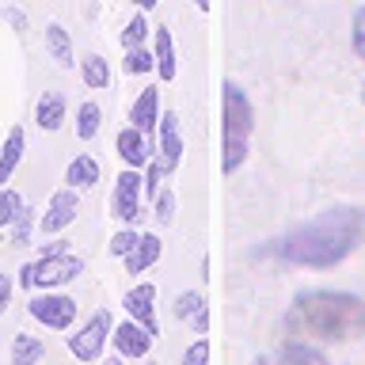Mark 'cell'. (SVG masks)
Wrapping results in <instances>:
<instances>
[{
  "mask_svg": "<svg viewBox=\"0 0 365 365\" xmlns=\"http://www.w3.org/2000/svg\"><path fill=\"white\" fill-rule=\"evenodd\" d=\"M365 232V213L358 205H335L312 217L308 225H297L293 232L282 236L278 255L293 267H312V270H327L342 262L358 247V240Z\"/></svg>",
  "mask_w": 365,
  "mask_h": 365,
  "instance_id": "1",
  "label": "cell"
},
{
  "mask_svg": "<svg viewBox=\"0 0 365 365\" xmlns=\"http://www.w3.org/2000/svg\"><path fill=\"white\" fill-rule=\"evenodd\" d=\"M285 327L297 339H319V342H350L365 335V301L354 293H331L312 289L301 293L285 316Z\"/></svg>",
  "mask_w": 365,
  "mask_h": 365,
  "instance_id": "2",
  "label": "cell"
},
{
  "mask_svg": "<svg viewBox=\"0 0 365 365\" xmlns=\"http://www.w3.org/2000/svg\"><path fill=\"white\" fill-rule=\"evenodd\" d=\"M251 130H255V110H251L247 91L236 80H225V130H221V148H225V175L244 168L247 148H251Z\"/></svg>",
  "mask_w": 365,
  "mask_h": 365,
  "instance_id": "3",
  "label": "cell"
},
{
  "mask_svg": "<svg viewBox=\"0 0 365 365\" xmlns=\"http://www.w3.org/2000/svg\"><path fill=\"white\" fill-rule=\"evenodd\" d=\"M80 270H84V262L76 255H68V251H53V255H38L31 259L27 267L19 270V285L23 289H61L65 282L80 278Z\"/></svg>",
  "mask_w": 365,
  "mask_h": 365,
  "instance_id": "4",
  "label": "cell"
},
{
  "mask_svg": "<svg viewBox=\"0 0 365 365\" xmlns=\"http://www.w3.org/2000/svg\"><path fill=\"white\" fill-rule=\"evenodd\" d=\"M110 331H114V319H110L107 308H99V312L91 316L76 335H68V350H73V358L76 361H99L103 346L110 342Z\"/></svg>",
  "mask_w": 365,
  "mask_h": 365,
  "instance_id": "5",
  "label": "cell"
},
{
  "mask_svg": "<svg viewBox=\"0 0 365 365\" xmlns=\"http://www.w3.org/2000/svg\"><path fill=\"white\" fill-rule=\"evenodd\" d=\"M27 312L38 319L42 327H50V331H68L76 324V301L68 293H38V297H31Z\"/></svg>",
  "mask_w": 365,
  "mask_h": 365,
  "instance_id": "6",
  "label": "cell"
},
{
  "mask_svg": "<svg viewBox=\"0 0 365 365\" xmlns=\"http://www.w3.org/2000/svg\"><path fill=\"white\" fill-rule=\"evenodd\" d=\"M141 190H145V175H137V168H125L118 182H114V194H110V213L118 221L133 225L141 217Z\"/></svg>",
  "mask_w": 365,
  "mask_h": 365,
  "instance_id": "7",
  "label": "cell"
},
{
  "mask_svg": "<svg viewBox=\"0 0 365 365\" xmlns=\"http://www.w3.org/2000/svg\"><path fill=\"white\" fill-rule=\"evenodd\" d=\"M153 339H156L153 331L145 324H137L133 316L110 331V342H114V350H118V358H145V354L153 350Z\"/></svg>",
  "mask_w": 365,
  "mask_h": 365,
  "instance_id": "8",
  "label": "cell"
},
{
  "mask_svg": "<svg viewBox=\"0 0 365 365\" xmlns=\"http://www.w3.org/2000/svg\"><path fill=\"white\" fill-rule=\"evenodd\" d=\"M122 308H125V316H133L137 324H145L153 335H160V324H156V285L153 282L133 285V289L122 297Z\"/></svg>",
  "mask_w": 365,
  "mask_h": 365,
  "instance_id": "9",
  "label": "cell"
},
{
  "mask_svg": "<svg viewBox=\"0 0 365 365\" xmlns=\"http://www.w3.org/2000/svg\"><path fill=\"white\" fill-rule=\"evenodd\" d=\"M76 210H80V198H76V187H65V190H53L50 198V210H46L42 217V232L57 236L65 225L76 221Z\"/></svg>",
  "mask_w": 365,
  "mask_h": 365,
  "instance_id": "10",
  "label": "cell"
},
{
  "mask_svg": "<svg viewBox=\"0 0 365 365\" xmlns=\"http://www.w3.org/2000/svg\"><path fill=\"white\" fill-rule=\"evenodd\" d=\"M118 156L125 160V168H148V156H153V137L145 130H137L130 122L125 130H118Z\"/></svg>",
  "mask_w": 365,
  "mask_h": 365,
  "instance_id": "11",
  "label": "cell"
},
{
  "mask_svg": "<svg viewBox=\"0 0 365 365\" xmlns=\"http://www.w3.org/2000/svg\"><path fill=\"white\" fill-rule=\"evenodd\" d=\"M156 133H160V164L164 171H175L179 160H182V133H179V118L175 114H160L156 122Z\"/></svg>",
  "mask_w": 365,
  "mask_h": 365,
  "instance_id": "12",
  "label": "cell"
},
{
  "mask_svg": "<svg viewBox=\"0 0 365 365\" xmlns=\"http://www.w3.org/2000/svg\"><path fill=\"white\" fill-rule=\"evenodd\" d=\"M171 308H175V319L190 324L198 335H205V331H210V304H205V297H202L198 289H182Z\"/></svg>",
  "mask_w": 365,
  "mask_h": 365,
  "instance_id": "13",
  "label": "cell"
},
{
  "mask_svg": "<svg viewBox=\"0 0 365 365\" xmlns=\"http://www.w3.org/2000/svg\"><path fill=\"white\" fill-rule=\"evenodd\" d=\"M130 122L137 125V130H145L148 137H153L156 130V122H160V88H141V96L133 99V107H130Z\"/></svg>",
  "mask_w": 365,
  "mask_h": 365,
  "instance_id": "14",
  "label": "cell"
},
{
  "mask_svg": "<svg viewBox=\"0 0 365 365\" xmlns=\"http://www.w3.org/2000/svg\"><path fill=\"white\" fill-rule=\"evenodd\" d=\"M160 255H164V244H160V236L145 232L141 240H137V247L125 255V274H145L148 267H156Z\"/></svg>",
  "mask_w": 365,
  "mask_h": 365,
  "instance_id": "15",
  "label": "cell"
},
{
  "mask_svg": "<svg viewBox=\"0 0 365 365\" xmlns=\"http://www.w3.org/2000/svg\"><path fill=\"white\" fill-rule=\"evenodd\" d=\"M153 57H156L160 80H175L179 61H175V42H171V31L168 27H156V34H153Z\"/></svg>",
  "mask_w": 365,
  "mask_h": 365,
  "instance_id": "16",
  "label": "cell"
},
{
  "mask_svg": "<svg viewBox=\"0 0 365 365\" xmlns=\"http://www.w3.org/2000/svg\"><path fill=\"white\" fill-rule=\"evenodd\" d=\"M34 122H38L46 133L61 130V122H65V96H61V91H46V96L38 99V107H34Z\"/></svg>",
  "mask_w": 365,
  "mask_h": 365,
  "instance_id": "17",
  "label": "cell"
},
{
  "mask_svg": "<svg viewBox=\"0 0 365 365\" xmlns=\"http://www.w3.org/2000/svg\"><path fill=\"white\" fill-rule=\"evenodd\" d=\"M23 148H27V137H23L19 125H11L8 137H4V145H0V182H8V179H11V171L19 168Z\"/></svg>",
  "mask_w": 365,
  "mask_h": 365,
  "instance_id": "18",
  "label": "cell"
},
{
  "mask_svg": "<svg viewBox=\"0 0 365 365\" xmlns=\"http://www.w3.org/2000/svg\"><path fill=\"white\" fill-rule=\"evenodd\" d=\"M99 160L96 156H76L73 164L65 168V182L68 187H76V190H88V187H96L99 182Z\"/></svg>",
  "mask_w": 365,
  "mask_h": 365,
  "instance_id": "19",
  "label": "cell"
},
{
  "mask_svg": "<svg viewBox=\"0 0 365 365\" xmlns=\"http://www.w3.org/2000/svg\"><path fill=\"white\" fill-rule=\"evenodd\" d=\"M80 76H84V84L91 91H103L110 84V65H107V57H99V53H88V57H80Z\"/></svg>",
  "mask_w": 365,
  "mask_h": 365,
  "instance_id": "20",
  "label": "cell"
},
{
  "mask_svg": "<svg viewBox=\"0 0 365 365\" xmlns=\"http://www.w3.org/2000/svg\"><path fill=\"white\" fill-rule=\"evenodd\" d=\"M46 46H50L53 61L61 68L73 65V38H68V31L61 27V23H50V27H46Z\"/></svg>",
  "mask_w": 365,
  "mask_h": 365,
  "instance_id": "21",
  "label": "cell"
},
{
  "mask_svg": "<svg viewBox=\"0 0 365 365\" xmlns=\"http://www.w3.org/2000/svg\"><path fill=\"white\" fill-rule=\"evenodd\" d=\"M156 68V57L148 46H130V50L122 53V73H130V76H145V73H153Z\"/></svg>",
  "mask_w": 365,
  "mask_h": 365,
  "instance_id": "22",
  "label": "cell"
},
{
  "mask_svg": "<svg viewBox=\"0 0 365 365\" xmlns=\"http://www.w3.org/2000/svg\"><path fill=\"white\" fill-rule=\"evenodd\" d=\"M99 122H103V110L96 107V103H80V110H76V137L80 141H91V137L99 133Z\"/></svg>",
  "mask_w": 365,
  "mask_h": 365,
  "instance_id": "23",
  "label": "cell"
},
{
  "mask_svg": "<svg viewBox=\"0 0 365 365\" xmlns=\"http://www.w3.org/2000/svg\"><path fill=\"white\" fill-rule=\"evenodd\" d=\"M46 354V346L34 335H16V342H11V361L16 365H31V361H38Z\"/></svg>",
  "mask_w": 365,
  "mask_h": 365,
  "instance_id": "24",
  "label": "cell"
},
{
  "mask_svg": "<svg viewBox=\"0 0 365 365\" xmlns=\"http://www.w3.org/2000/svg\"><path fill=\"white\" fill-rule=\"evenodd\" d=\"M19 213H23V198H19V190L0 187V228H8Z\"/></svg>",
  "mask_w": 365,
  "mask_h": 365,
  "instance_id": "25",
  "label": "cell"
},
{
  "mask_svg": "<svg viewBox=\"0 0 365 365\" xmlns=\"http://www.w3.org/2000/svg\"><path fill=\"white\" fill-rule=\"evenodd\" d=\"M278 358L282 361H324V350H312L308 342H285Z\"/></svg>",
  "mask_w": 365,
  "mask_h": 365,
  "instance_id": "26",
  "label": "cell"
},
{
  "mask_svg": "<svg viewBox=\"0 0 365 365\" xmlns=\"http://www.w3.org/2000/svg\"><path fill=\"white\" fill-rule=\"evenodd\" d=\"M145 38H148V19L145 16H133L122 27V50H130V46H145Z\"/></svg>",
  "mask_w": 365,
  "mask_h": 365,
  "instance_id": "27",
  "label": "cell"
},
{
  "mask_svg": "<svg viewBox=\"0 0 365 365\" xmlns=\"http://www.w3.org/2000/svg\"><path fill=\"white\" fill-rule=\"evenodd\" d=\"M171 217H175V194L160 187V194H156V221L160 225H171Z\"/></svg>",
  "mask_w": 365,
  "mask_h": 365,
  "instance_id": "28",
  "label": "cell"
},
{
  "mask_svg": "<svg viewBox=\"0 0 365 365\" xmlns=\"http://www.w3.org/2000/svg\"><path fill=\"white\" fill-rule=\"evenodd\" d=\"M210 361V339H198L194 346L182 350V365H205Z\"/></svg>",
  "mask_w": 365,
  "mask_h": 365,
  "instance_id": "29",
  "label": "cell"
},
{
  "mask_svg": "<svg viewBox=\"0 0 365 365\" xmlns=\"http://www.w3.org/2000/svg\"><path fill=\"white\" fill-rule=\"evenodd\" d=\"M31 240V210L23 205V213L11 221V244H27Z\"/></svg>",
  "mask_w": 365,
  "mask_h": 365,
  "instance_id": "30",
  "label": "cell"
},
{
  "mask_svg": "<svg viewBox=\"0 0 365 365\" xmlns=\"http://www.w3.org/2000/svg\"><path fill=\"white\" fill-rule=\"evenodd\" d=\"M137 240H141V236H137L133 228H122V232L110 240V251H114V255H130V251L137 247Z\"/></svg>",
  "mask_w": 365,
  "mask_h": 365,
  "instance_id": "31",
  "label": "cell"
},
{
  "mask_svg": "<svg viewBox=\"0 0 365 365\" xmlns=\"http://www.w3.org/2000/svg\"><path fill=\"white\" fill-rule=\"evenodd\" d=\"M350 34H354V50H358V57L365 61V8L354 11V27H350Z\"/></svg>",
  "mask_w": 365,
  "mask_h": 365,
  "instance_id": "32",
  "label": "cell"
},
{
  "mask_svg": "<svg viewBox=\"0 0 365 365\" xmlns=\"http://www.w3.org/2000/svg\"><path fill=\"white\" fill-rule=\"evenodd\" d=\"M160 179H164V164H156V160H153L148 171H145V194H148V198H156V194H160Z\"/></svg>",
  "mask_w": 365,
  "mask_h": 365,
  "instance_id": "33",
  "label": "cell"
},
{
  "mask_svg": "<svg viewBox=\"0 0 365 365\" xmlns=\"http://www.w3.org/2000/svg\"><path fill=\"white\" fill-rule=\"evenodd\" d=\"M8 301H11V278H8V274H0V312L8 308Z\"/></svg>",
  "mask_w": 365,
  "mask_h": 365,
  "instance_id": "34",
  "label": "cell"
},
{
  "mask_svg": "<svg viewBox=\"0 0 365 365\" xmlns=\"http://www.w3.org/2000/svg\"><path fill=\"white\" fill-rule=\"evenodd\" d=\"M210 4H213V0H194V8H198V11H210Z\"/></svg>",
  "mask_w": 365,
  "mask_h": 365,
  "instance_id": "35",
  "label": "cell"
},
{
  "mask_svg": "<svg viewBox=\"0 0 365 365\" xmlns=\"http://www.w3.org/2000/svg\"><path fill=\"white\" fill-rule=\"evenodd\" d=\"M137 4H141V8H156L160 0H137Z\"/></svg>",
  "mask_w": 365,
  "mask_h": 365,
  "instance_id": "36",
  "label": "cell"
}]
</instances>
